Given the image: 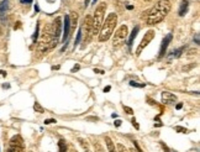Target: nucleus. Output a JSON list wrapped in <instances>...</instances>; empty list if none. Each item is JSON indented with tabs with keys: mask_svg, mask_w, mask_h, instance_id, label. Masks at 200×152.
Wrapping results in <instances>:
<instances>
[{
	"mask_svg": "<svg viewBox=\"0 0 200 152\" xmlns=\"http://www.w3.org/2000/svg\"><path fill=\"white\" fill-rule=\"evenodd\" d=\"M170 1L169 0H160L157 4H155L153 7H151L148 11H146V22L147 25H156L161 22L170 11Z\"/></svg>",
	"mask_w": 200,
	"mask_h": 152,
	"instance_id": "1",
	"label": "nucleus"
},
{
	"mask_svg": "<svg viewBox=\"0 0 200 152\" xmlns=\"http://www.w3.org/2000/svg\"><path fill=\"white\" fill-rule=\"evenodd\" d=\"M116 24H117V15L115 12H110L107 15V17L105 19V21L102 22L101 29L99 31L98 36H99L100 42H105L111 37V35L114 33Z\"/></svg>",
	"mask_w": 200,
	"mask_h": 152,
	"instance_id": "2",
	"label": "nucleus"
},
{
	"mask_svg": "<svg viewBox=\"0 0 200 152\" xmlns=\"http://www.w3.org/2000/svg\"><path fill=\"white\" fill-rule=\"evenodd\" d=\"M106 7H107V5L105 2H101L97 6L94 16H93V31H92V35H99L101 25L104 22V16H105Z\"/></svg>",
	"mask_w": 200,
	"mask_h": 152,
	"instance_id": "3",
	"label": "nucleus"
},
{
	"mask_svg": "<svg viewBox=\"0 0 200 152\" xmlns=\"http://www.w3.org/2000/svg\"><path fill=\"white\" fill-rule=\"evenodd\" d=\"M127 35H129V27H127V25H121V26L117 29V31L115 32V35H114L112 46H114L115 48L121 47V46L125 43V41H126V38H127Z\"/></svg>",
	"mask_w": 200,
	"mask_h": 152,
	"instance_id": "4",
	"label": "nucleus"
},
{
	"mask_svg": "<svg viewBox=\"0 0 200 152\" xmlns=\"http://www.w3.org/2000/svg\"><path fill=\"white\" fill-rule=\"evenodd\" d=\"M82 31V36L84 35V43L89 42L90 38H92V31H93V17L90 15H88L85 19H84V24H83V27L80 29Z\"/></svg>",
	"mask_w": 200,
	"mask_h": 152,
	"instance_id": "5",
	"label": "nucleus"
},
{
	"mask_svg": "<svg viewBox=\"0 0 200 152\" xmlns=\"http://www.w3.org/2000/svg\"><path fill=\"white\" fill-rule=\"evenodd\" d=\"M155 36H156L155 30H148L146 33H145V36H143L141 43L138 45V47H137V50H136V56H137V57H138V56L142 53V51L148 46V43L155 38Z\"/></svg>",
	"mask_w": 200,
	"mask_h": 152,
	"instance_id": "6",
	"label": "nucleus"
},
{
	"mask_svg": "<svg viewBox=\"0 0 200 152\" xmlns=\"http://www.w3.org/2000/svg\"><path fill=\"white\" fill-rule=\"evenodd\" d=\"M61 26H62V24H61V17H57L56 20H55V22L51 25V29H52V36H53V43H55V46L58 43V41H60V36H61Z\"/></svg>",
	"mask_w": 200,
	"mask_h": 152,
	"instance_id": "7",
	"label": "nucleus"
},
{
	"mask_svg": "<svg viewBox=\"0 0 200 152\" xmlns=\"http://www.w3.org/2000/svg\"><path fill=\"white\" fill-rule=\"evenodd\" d=\"M172 33H168L166 37L163 38L162 41V45H161V48H160V55H158V58H162L164 55H166V51H167V47L169 45V42L172 41Z\"/></svg>",
	"mask_w": 200,
	"mask_h": 152,
	"instance_id": "8",
	"label": "nucleus"
},
{
	"mask_svg": "<svg viewBox=\"0 0 200 152\" xmlns=\"http://www.w3.org/2000/svg\"><path fill=\"white\" fill-rule=\"evenodd\" d=\"M177 100V96L169 91H162V103L163 104H172Z\"/></svg>",
	"mask_w": 200,
	"mask_h": 152,
	"instance_id": "9",
	"label": "nucleus"
},
{
	"mask_svg": "<svg viewBox=\"0 0 200 152\" xmlns=\"http://www.w3.org/2000/svg\"><path fill=\"white\" fill-rule=\"evenodd\" d=\"M69 30H70L69 16L66 15V17H64V27H63V37H62V42H67V40H68V37H69Z\"/></svg>",
	"mask_w": 200,
	"mask_h": 152,
	"instance_id": "10",
	"label": "nucleus"
},
{
	"mask_svg": "<svg viewBox=\"0 0 200 152\" xmlns=\"http://www.w3.org/2000/svg\"><path fill=\"white\" fill-rule=\"evenodd\" d=\"M9 9V0H2L0 2V17L2 20V22H5V16Z\"/></svg>",
	"mask_w": 200,
	"mask_h": 152,
	"instance_id": "11",
	"label": "nucleus"
},
{
	"mask_svg": "<svg viewBox=\"0 0 200 152\" xmlns=\"http://www.w3.org/2000/svg\"><path fill=\"white\" fill-rule=\"evenodd\" d=\"M10 146H17V147H24V140L21 139V136L16 135L10 140Z\"/></svg>",
	"mask_w": 200,
	"mask_h": 152,
	"instance_id": "12",
	"label": "nucleus"
},
{
	"mask_svg": "<svg viewBox=\"0 0 200 152\" xmlns=\"http://www.w3.org/2000/svg\"><path fill=\"white\" fill-rule=\"evenodd\" d=\"M188 7H189V2L187 0H183L180 2V5H179V11H178L179 16H184L188 12Z\"/></svg>",
	"mask_w": 200,
	"mask_h": 152,
	"instance_id": "13",
	"label": "nucleus"
},
{
	"mask_svg": "<svg viewBox=\"0 0 200 152\" xmlns=\"http://www.w3.org/2000/svg\"><path fill=\"white\" fill-rule=\"evenodd\" d=\"M105 144H106V147H107V151L109 152H116V147L112 142V140L109 137V136H105Z\"/></svg>",
	"mask_w": 200,
	"mask_h": 152,
	"instance_id": "14",
	"label": "nucleus"
},
{
	"mask_svg": "<svg viewBox=\"0 0 200 152\" xmlns=\"http://www.w3.org/2000/svg\"><path fill=\"white\" fill-rule=\"evenodd\" d=\"M78 142L80 144V146L83 147V150L85 152H92V150H90V146H89V144H88V141L85 140V139H82V137H79L78 139Z\"/></svg>",
	"mask_w": 200,
	"mask_h": 152,
	"instance_id": "15",
	"label": "nucleus"
},
{
	"mask_svg": "<svg viewBox=\"0 0 200 152\" xmlns=\"http://www.w3.org/2000/svg\"><path fill=\"white\" fill-rule=\"evenodd\" d=\"M138 30H140L138 26H135V27H133L132 32H131V35H130V38H129V47H132L133 40L136 38V36H137V33H138Z\"/></svg>",
	"mask_w": 200,
	"mask_h": 152,
	"instance_id": "16",
	"label": "nucleus"
},
{
	"mask_svg": "<svg viewBox=\"0 0 200 152\" xmlns=\"http://www.w3.org/2000/svg\"><path fill=\"white\" fill-rule=\"evenodd\" d=\"M77 21H78V15L77 12H70V16H69V24L72 27H75L77 26Z\"/></svg>",
	"mask_w": 200,
	"mask_h": 152,
	"instance_id": "17",
	"label": "nucleus"
},
{
	"mask_svg": "<svg viewBox=\"0 0 200 152\" xmlns=\"http://www.w3.org/2000/svg\"><path fill=\"white\" fill-rule=\"evenodd\" d=\"M93 149H94V152H104V147L98 140L93 141Z\"/></svg>",
	"mask_w": 200,
	"mask_h": 152,
	"instance_id": "18",
	"label": "nucleus"
},
{
	"mask_svg": "<svg viewBox=\"0 0 200 152\" xmlns=\"http://www.w3.org/2000/svg\"><path fill=\"white\" fill-rule=\"evenodd\" d=\"M33 110H35L36 113H40V114L45 113V109H43V108L41 106V104H40V103H37V101L33 104Z\"/></svg>",
	"mask_w": 200,
	"mask_h": 152,
	"instance_id": "19",
	"label": "nucleus"
},
{
	"mask_svg": "<svg viewBox=\"0 0 200 152\" xmlns=\"http://www.w3.org/2000/svg\"><path fill=\"white\" fill-rule=\"evenodd\" d=\"M6 152H25L24 147H17V146H9Z\"/></svg>",
	"mask_w": 200,
	"mask_h": 152,
	"instance_id": "20",
	"label": "nucleus"
},
{
	"mask_svg": "<svg viewBox=\"0 0 200 152\" xmlns=\"http://www.w3.org/2000/svg\"><path fill=\"white\" fill-rule=\"evenodd\" d=\"M58 147H60V152H67V145L64 140H60L58 142Z\"/></svg>",
	"mask_w": 200,
	"mask_h": 152,
	"instance_id": "21",
	"label": "nucleus"
},
{
	"mask_svg": "<svg viewBox=\"0 0 200 152\" xmlns=\"http://www.w3.org/2000/svg\"><path fill=\"white\" fill-rule=\"evenodd\" d=\"M116 152H130L126 146H124L122 144H117L116 145Z\"/></svg>",
	"mask_w": 200,
	"mask_h": 152,
	"instance_id": "22",
	"label": "nucleus"
},
{
	"mask_svg": "<svg viewBox=\"0 0 200 152\" xmlns=\"http://www.w3.org/2000/svg\"><path fill=\"white\" fill-rule=\"evenodd\" d=\"M182 52H184V47H180V48H178V50L173 51V55H172V57H175V58H178V57L182 55Z\"/></svg>",
	"mask_w": 200,
	"mask_h": 152,
	"instance_id": "23",
	"label": "nucleus"
},
{
	"mask_svg": "<svg viewBox=\"0 0 200 152\" xmlns=\"http://www.w3.org/2000/svg\"><path fill=\"white\" fill-rule=\"evenodd\" d=\"M130 86H131V87H137V88H143V87H146L145 83H138V82H135V81H131V82H130Z\"/></svg>",
	"mask_w": 200,
	"mask_h": 152,
	"instance_id": "24",
	"label": "nucleus"
},
{
	"mask_svg": "<svg viewBox=\"0 0 200 152\" xmlns=\"http://www.w3.org/2000/svg\"><path fill=\"white\" fill-rule=\"evenodd\" d=\"M80 40H82V31L79 30L78 35H77V38H75V42H74V47H77V46H78V43L80 42Z\"/></svg>",
	"mask_w": 200,
	"mask_h": 152,
	"instance_id": "25",
	"label": "nucleus"
},
{
	"mask_svg": "<svg viewBox=\"0 0 200 152\" xmlns=\"http://www.w3.org/2000/svg\"><path fill=\"white\" fill-rule=\"evenodd\" d=\"M122 108H124V110L126 111V114H129V115H132V114H133V110L131 109V108H130V106H125V105H124Z\"/></svg>",
	"mask_w": 200,
	"mask_h": 152,
	"instance_id": "26",
	"label": "nucleus"
},
{
	"mask_svg": "<svg viewBox=\"0 0 200 152\" xmlns=\"http://www.w3.org/2000/svg\"><path fill=\"white\" fill-rule=\"evenodd\" d=\"M175 131L177 132H187V129L185 127H182V126H175Z\"/></svg>",
	"mask_w": 200,
	"mask_h": 152,
	"instance_id": "27",
	"label": "nucleus"
},
{
	"mask_svg": "<svg viewBox=\"0 0 200 152\" xmlns=\"http://www.w3.org/2000/svg\"><path fill=\"white\" fill-rule=\"evenodd\" d=\"M131 122H132V125H133V126L136 127V130H140V125L137 124V121H136V119H135V118H133L132 120H131Z\"/></svg>",
	"mask_w": 200,
	"mask_h": 152,
	"instance_id": "28",
	"label": "nucleus"
},
{
	"mask_svg": "<svg viewBox=\"0 0 200 152\" xmlns=\"http://www.w3.org/2000/svg\"><path fill=\"white\" fill-rule=\"evenodd\" d=\"M55 122H57L55 119H47V120H45V124L46 125H50V124H55Z\"/></svg>",
	"mask_w": 200,
	"mask_h": 152,
	"instance_id": "29",
	"label": "nucleus"
},
{
	"mask_svg": "<svg viewBox=\"0 0 200 152\" xmlns=\"http://www.w3.org/2000/svg\"><path fill=\"white\" fill-rule=\"evenodd\" d=\"M37 36H38V26H36V31H35V35H33V41L37 38Z\"/></svg>",
	"mask_w": 200,
	"mask_h": 152,
	"instance_id": "30",
	"label": "nucleus"
},
{
	"mask_svg": "<svg viewBox=\"0 0 200 152\" xmlns=\"http://www.w3.org/2000/svg\"><path fill=\"white\" fill-rule=\"evenodd\" d=\"M194 38H195V43H198V45H199V43H200V40H199V33H195V37H194Z\"/></svg>",
	"mask_w": 200,
	"mask_h": 152,
	"instance_id": "31",
	"label": "nucleus"
},
{
	"mask_svg": "<svg viewBox=\"0 0 200 152\" xmlns=\"http://www.w3.org/2000/svg\"><path fill=\"white\" fill-rule=\"evenodd\" d=\"M79 68H80V67H79V66H78V64H77V66H74V67H73V68H72V72H73V73H74V72H77V71H79Z\"/></svg>",
	"mask_w": 200,
	"mask_h": 152,
	"instance_id": "32",
	"label": "nucleus"
},
{
	"mask_svg": "<svg viewBox=\"0 0 200 152\" xmlns=\"http://www.w3.org/2000/svg\"><path fill=\"white\" fill-rule=\"evenodd\" d=\"M20 2H21V4H31L32 0H20Z\"/></svg>",
	"mask_w": 200,
	"mask_h": 152,
	"instance_id": "33",
	"label": "nucleus"
},
{
	"mask_svg": "<svg viewBox=\"0 0 200 152\" xmlns=\"http://www.w3.org/2000/svg\"><path fill=\"white\" fill-rule=\"evenodd\" d=\"M147 100H148V103H150V104H151V105H157V104H156V101H155V100H152V99H151V98H148V99H147Z\"/></svg>",
	"mask_w": 200,
	"mask_h": 152,
	"instance_id": "34",
	"label": "nucleus"
},
{
	"mask_svg": "<svg viewBox=\"0 0 200 152\" xmlns=\"http://www.w3.org/2000/svg\"><path fill=\"white\" fill-rule=\"evenodd\" d=\"M121 120H116V121L114 122V124H115V126H116V127H119V126H121Z\"/></svg>",
	"mask_w": 200,
	"mask_h": 152,
	"instance_id": "35",
	"label": "nucleus"
},
{
	"mask_svg": "<svg viewBox=\"0 0 200 152\" xmlns=\"http://www.w3.org/2000/svg\"><path fill=\"white\" fill-rule=\"evenodd\" d=\"M182 108H183V104H182V103H179V104H177V106H175V109H177V110H180Z\"/></svg>",
	"mask_w": 200,
	"mask_h": 152,
	"instance_id": "36",
	"label": "nucleus"
},
{
	"mask_svg": "<svg viewBox=\"0 0 200 152\" xmlns=\"http://www.w3.org/2000/svg\"><path fill=\"white\" fill-rule=\"evenodd\" d=\"M161 145H162V147H163V149L166 150V152H170V151H169V149L167 147V146H166V145H164V144H163V142H161Z\"/></svg>",
	"mask_w": 200,
	"mask_h": 152,
	"instance_id": "37",
	"label": "nucleus"
},
{
	"mask_svg": "<svg viewBox=\"0 0 200 152\" xmlns=\"http://www.w3.org/2000/svg\"><path fill=\"white\" fill-rule=\"evenodd\" d=\"M94 72H95V73H99V74H102V73H105L104 71H100V69H94Z\"/></svg>",
	"mask_w": 200,
	"mask_h": 152,
	"instance_id": "38",
	"label": "nucleus"
},
{
	"mask_svg": "<svg viewBox=\"0 0 200 152\" xmlns=\"http://www.w3.org/2000/svg\"><path fill=\"white\" fill-rule=\"evenodd\" d=\"M110 89H111V87H110V86H107V87L104 89V91H105V93H107V91H110Z\"/></svg>",
	"mask_w": 200,
	"mask_h": 152,
	"instance_id": "39",
	"label": "nucleus"
},
{
	"mask_svg": "<svg viewBox=\"0 0 200 152\" xmlns=\"http://www.w3.org/2000/svg\"><path fill=\"white\" fill-rule=\"evenodd\" d=\"M126 7H127L129 10H132V9H133V6H132V5H126Z\"/></svg>",
	"mask_w": 200,
	"mask_h": 152,
	"instance_id": "40",
	"label": "nucleus"
},
{
	"mask_svg": "<svg viewBox=\"0 0 200 152\" xmlns=\"http://www.w3.org/2000/svg\"><path fill=\"white\" fill-rule=\"evenodd\" d=\"M69 152H78L74 147H70V150H69Z\"/></svg>",
	"mask_w": 200,
	"mask_h": 152,
	"instance_id": "41",
	"label": "nucleus"
},
{
	"mask_svg": "<svg viewBox=\"0 0 200 152\" xmlns=\"http://www.w3.org/2000/svg\"><path fill=\"white\" fill-rule=\"evenodd\" d=\"M35 10H36V11H40V7H38V5H37V4L35 5Z\"/></svg>",
	"mask_w": 200,
	"mask_h": 152,
	"instance_id": "42",
	"label": "nucleus"
},
{
	"mask_svg": "<svg viewBox=\"0 0 200 152\" xmlns=\"http://www.w3.org/2000/svg\"><path fill=\"white\" fill-rule=\"evenodd\" d=\"M52 69H60V66H53Z\"/></svg>",
	"mask_w": 200,
	"mask_h": 152,
	"instance_id": "43",
	"label": "nucleus"
},
{
	"mask_svg": "<svg viewBox=\"0 0 200 152\" xmlns=\"http://www.w3.org/2000/svg\"><path fill=\"white\" fill-rule=\"evenodd\" d=\"M0 73H1V74H2V76H4V77H5V76H6V72H4V71H1V72H0Z\"/></svg>",
	"mask_w": 200,
	"mask_h": 152,
	"instance_id": "44",
	"label": "nucleus"
},
{
	"mask_svg": "<svg viewBox=\"0 0 200 152\" xmlns=\"http://www.w3.org/2000/svg\"><path fill=\"white\" fill-rule=\"evenodd\" d=\"M129 151L130 152H138L137 150H135V149H131V150H129Z\"/></svg>",
	"mask_w": 200,
	"mask_h": 152,
	"instance_id": "45",
	"label": "nucleus"
},
{
	"mask_svg": "<svg viewBox=\"0 0 200 152\" xmlns=\"http://www.w3.org/2000/svg\"><path fill=\"white\" fill-rule=\"evenodd\" d=\"M88 2H89V0H85V7L88 6Z\"/></svg>",
	"mask_w": 200,
	"mask_h": 152,
	"instance_id": "46",
	"label": "nucleus"
},
{
	"mask_svg": "<svg viewBox=\"0 0 200 152\" xmlns=\"http://www.w3.org/2000/svg\"><path fill=\"white\" fill-rule=\"evenodd\" d=\"M1 33H2V30H1V26H0V35H1Z\"/></svg>",
	"mask_w": 200,
	"mask_h": 152,
	"instance_id": "47",
	"label": "nucleus"
},
{
	"mask_svg": "<svg viewBox=\"0 0 200 152\" xmlns=\"http://www.w3.org/2000/svg\"><path fill=\"white\" fill-rule=\"evenodd\" d=\"M97 1H98V0H93V4H95V2H97Z\"/></svg>",
	"mask_w": 200,
	"mask_h": 152,
	"instance_id": "48",
	"label": "nucleus"
},
{
	"mask_svg": "<svg viewBox=\"0 0 200 152\" xmlns=\"http://www.w3.org/2000/svg\"><path fill=\"white\" fill-rule=\"evenodd\" d=\"M146 1H152V0H146Z\"/></svg>",
	"mask_w": 200,
	"mask_h": 152,
	"instance_id": "49",
	"label": "nucleus"
}]
</instances>
